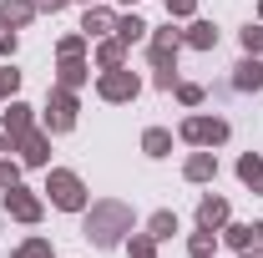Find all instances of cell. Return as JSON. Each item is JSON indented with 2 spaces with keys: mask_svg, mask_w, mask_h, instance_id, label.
<instances>
[{
  "mask_svg": "<svg viewBox=\"0 0 263 258\" xmlns=\"http://www.w3.org/2000/svg\"><path fill=\"white\" fill-rule=\"evenodd\" d=\"M56 202H66V208H76V202H81V193H76V177H56Z\"/></svg>",
  "mask_w": 263,
  "mask_h": 258,
  "instance_id": "cell-1",
  "label": "cell"
},
{
  "mask_svg": "<svg viewBox=\"0 0 263 258\" xmlns=\"http://www.w3.org/2000/svg\"><path fill=\"white\" fill-rule=\"evenodd\" d=\"M238 81H243V86H258V81H263V66H243V76H238Z\"/></svg>",
  "mask_w": 263,
  "mask_h": 258,
  "instance_id": "cell-2",
  "label": "cell"
},
{
  "mask_svg": "<svg viewBox=\"0 0 263 258\" xmlns=\"http://www.w3.org/2000/svg\"><path fill=\"white\" fill-rule=\"evenodd\" d=\"M218 218H223V202H208V208H202V223L213 228V223H218Z\"/></svg>",
  "mask_w": 263,
  "mask_h": 258,
  "instance_id": "cell-3",
  "label": "cell"
}]
</instances>
